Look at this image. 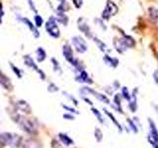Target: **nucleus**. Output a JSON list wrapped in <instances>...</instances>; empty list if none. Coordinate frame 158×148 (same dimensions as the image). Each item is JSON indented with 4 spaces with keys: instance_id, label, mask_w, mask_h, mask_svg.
Returning <instances> with one entry per match:
<instances>
[{
    "instance_id": "f257e3e1",
    "label": "nucleus",
    "mask_w": 158,
    "mask_h": 148,
    "mask_svg": "<svg viewBox=\"0 0 158 148\" xmlns=\"http://www.w3.org/2000/svg\"><path fill=\"white\" fill-rule=\"evenodd\" d=\"M13 120L16 121L18 125H20V127L22 128L24 131H26L29 134H37L38 132V128L36 126V125L31 121L28 120L26 117H23L22 116H20L19 113H16V116L13 117Z\"/></svg>"
},
{
    "instance_id": "f03ea898",
    "label": "nucleus",
    "mask_w": 158,
    "mask_h": 148,
    "mask_svg": "<svg viewBox=\"0 0 158 148\" xmlns=\"http://www.w3.org/2000/svg\"><path fill=\"white\" fill-rule=\"evenodd\" d=\"M22 138L18 136L17 134H13V133H1L0 134V143L4 145H10V146H19L21 144Z\"/></svg>"
},
{
    "instance_id": "7ed1b4c3",
    "label": "nucleus",
    "mask_w": 158,
    "mask_h": 148,
    "mask_svg": "<svg viewBox=\"0 0 158 148\" xmlns=\"http://www.w3.org/2000/svg\"><path fill=\"white\" fill-rule=\"evenodd\" d=\"M118 13V6L114 3L112 0H108L104 11L102 12V19L109 20L112 16H115Z\"/></svg>"
},
{
    "instance_id": "20e7f679",
    "label": "nucleus",
    "mask_w": 158,
    "mask_h": 148,
    "mask_svg": "<svg viewBox=\"0 0 158 148\" xmlns=\"http://www.w3.org/2000/svg\"><path fill=\"white\" fill-rule=\"evenodd\" d=\"M46 30L48 33L49 36H52L54 39H57L60 35V32H59V28L56 24V21L53 18H51L47 22L46 24Z\"/></svg>"
},
{
    "instance_id": "39448f33",
    "label": "nucleus",
    "mask_w": 158,
    "mask_h": 148,
    "mask_svg": "<svg viewBox=\"0 0 158 148\" xmlns=\"http://www.w3.org/2000/svg\"><path fill=\"white\" fill-rule=\"evenodd\" d=\"M71 42H72V44L74 48L76 49V51L79 52V53H83L87 51V43L85 42V39L83 38L79 37V36H76V37H73L71 39Z\"/></svg>"
},
{
    "instance_id": "423d86ee",
    "label": "nucleus",
    "mask_w": 158,
    "mask_h": 148,
    "mask_svg": "<svg viewBox=\"0 0 158 148\" xmlns=\"http://www.w3.org/2000/svg\"><path fill=\"white\" fill-rule=\"evenodd\" d=\"M78 28H79V30H80V31L83 34H85L88 38H92V34H91L90 27H89V25L87 24L86 20L84 19V18L78 19Z\"/></svg>"
},
{
    "instance_id": "0eeeda50",
    "label": "nucleus",
    "mask_w": 158,
    "mask_h": 148,
    "mask_svg": "<svg viewBox=\"0 0 158 148\" xmlns=\"http://www.w3.org/2000/svg\"><path fill=\"white\" fill-rule=\"evenodd\" d=\"M24 60H25V63H26V65H28L29 67H31V68H33L34 70H36L40 75H41V78L43 79H44V73L41 70V69H39V67L37 66V64L34 62V60H33V58L30 56H26L24 57Z\"/></svg>"
},
{
    "instance_id": "6e6552de",
    "label": "nucleus",
    "mask_w": 158,
    "mask_h": 148,
    "mask_svg": "<svg viewBox=\"0 0 158 148\" xmlns=\"http://www.w3.org/2000/svg\"><path fill=\"white\" fill-rule=\"evenodd\" d=\"M15 112H21L22 113H31V108H30L27 102L19 101L15 104Z\"/></svg>"
},
{
    "instance_id": "1a4fd4ad",
    "label": "nucleus",
    "mask_w": 158,
    "mask_h": 148,
    "mask_svg": "<svg viewBox=\"0 0 158 148\" xmlns=\"http://www.w3.org/2000/svg\"><path fill=\"white\" fill-rule=\"evenodd\" d=\"M114 46H115L116 49L118 51V53H123L127 51V47L125 44V43L123 42L122 39H115V41H114Z\"/></svg>"
},
{
    "instance_id": "9d476101",
    "label": "nucleus",
    "mask_w": 158,
    "mask_h": 148,
    "mask_svg": "<svg viewBox=\"0 0 158 148\" xmlns=\"http://www.w3.org/2000/svg\"><path fill=\"white\" fill-rule=\"evenodd\" d=\"M80 73H79V75L76 76V81L78 82H81V83H92V81L90 80V77H89L88 73L84 70H81L79 71Z\"/></svg>"
},
{
    "instance_id": "9b49d317",
    "label": "nucleus",
    "mask_w": 158,
    "mask_h": 148,
    "mask_svg": "<svg viewBox=\"0 0 158 148\" xmlns=\"http://www.w3.org/2000/svg\"><path fill=\"white\" fill-rule=\"evenodd\" d=\"M148 123H149V134L152 136V137H154L155 139L158 141V130H157V127L155 125V123L154 121H153L151 118H148Z\"/></svg>"
},
{
    "instance_id": "f8f14e48",
    "label": "nucleus",
    "mask_w": 158,
    "mask_h": 148,
    "mask_svg": "<svg viewBox=\"0 0 158 148\" xmlns=\"http://www.w3.org/2000/svg\"><path fill=\"white\" fill-rule=\"evenodd\" d=\"M104 59V62H105L108 66H111V67H117L118 64V60L115 57H111L108 54H105V56L103 57Z\"/></svg>"
},
{
    "instance_id": "ddd939ff",
    "label": "nucleus",
    "mask_w": 158,
    "mask_h": 148,
    "mask_svg": "<svg viewBox=\"0 0 158 148\" xmlns=\"http://www.w3.org/2000/svg\"><path fill=\"white\" fill-rule=\"evenodd\" d=\"M21 20H22V22L25 24V25H26V26L30 29V30H31V31H32V33L35 35V37H36V38H38L39 36H40V34H39V32H38V30H37V28L36 27H35L34 26V25L32 24V22L31 21H30V20L29 19H27V18H21Z\"/></svg>"
},
{
    "instance_id": "4468645a",
    "label": "nucleus",
    "mask_w": 158,
    "mask_h": 148,
    "mask_svg": "<svg viewBox=\"0 0 158 148\" xmlns=\"http://www.w3.org/2000/svg\"><path fill=\"white\" fill-rule=\"evenodd\" d=\"M136 90H133V93L131 95V99L130 100V104H128V108L131 109L132 113H135L137 109V104H136V95H135Z\"/></svg>"
},
{
    "instance_id": "2eb2a0df",
    "label": "nucleus",
    "mask_w": 158,
    "mask_h": 148,
    "mask_svg": "<svg viewBox=\"0 0 158 148\" xmlns=\"http://www.w3.org/2000/svg\"><path fill=\"white\" fill-rule=\"evenodd\" d=\"M0 84L6 89L11 88V83H10L9 78H7L6 76H5L1 70H0Z\"/></svg>"
},
{
    "instance_id": "dca6fc26",
    "label": "nucleus",
    "mask_w": 158,
    "mask_h": 148,
    "mask_svg": "<svg viewBox=\"0 0 158 148\" xmlns=\"http://www.w3.org/2000/svg\"><path fill=\"white\" fill-rule=\"evenodd\" d=\"M58 137H59V139H60V141L65 145H72L74 143V141L67 134H65V133H59Z\"/></svg>"
},
{
    "instance_id": "f3484780",
    "label": "nucleus",
    "mask_w": 158,
    "mask_h": 148,
    "mask_svg": "<svg viewBox=\"0 0 158 148\" xmlns=\"http://www.w3.org/2000/svg\"><path fill=\"white\" fill-rule=\"evenodd\" d=\"M148 14H149V17L151 19L152 22H157L158 21V10L155 7H149L148 9Z\"/></svg>"
},
{
    "instance_id": "a211bd4d",
    "label": "nucleus",
    "mask_w": 158,
    "mask_h": 148,
    "mask_svg": "<svg viewBox=\"0 0 158 148\" xmlns=\"http://www.w3.org/2000/svg\"><path fill=\"white\" fill-rule=\"evenodd\" d=\"M104 112H105V113H106V115L109 117H110V120L114 122V123H115V125L118 127V131H122L123 130V127H122V125H120V122H118V121H117V118L115 117H114L113 115H112V113H110V112H109V111H107V110H105V109H104Z\"/></svg>"
},
{
    "instance_id": "6ab92c4d",
    "label": "nucleus",
    "mask_w": 158,
    "mask_h": 148,
    "mask_svg": "<svg viewBox=\"0 0 158 148\" xmlns=\"http://www.w3.org/2000/svg\"><path fill=\"white\" fill-rule=\"evenodd\" d=\"M122 39H123V42L125 43V44L127 47V48L128 47H135V39H133L131 37H130V36H123V38H122Z\"/></svg>"
},
{
    "instance_id": "aec40b11",
    "label": "nucleus",
    "mask_w": 158,
    "mask_h": 148,
    "mask_svg": "<svg viewBox=\"0 0 158 148\" xmlns=\"http://www.w3.org/2000/svg\"><path fill=\"white\" fill-rule=\"evenodd\" d=\"M36 53H37V58H38L39 62H42V61L44 60V59H46L47 53H46V51H44V49L43 47H39L37 49Z\"/></svg>"
},
{
    "instance_id": "412c9836",
    "label": "nucleus",
    "mask_w": 158,
    "mask_h": 148,
    "mask_svg": "<svg viewBox=\"0 0 158 148\" xmlns=\"http://www.w3.org/2000/svg\"><path fill=\"white\" fill-rule=\"evenodd\" d=\"M24 148H41V145L35 140H26L23 143Z\"/></svg>"
},
{
    "instance_id": "4be33fe9",
    "label": "nucleus",
    "mask_w": 158,
    "mask_h": 148,
    "mask_svg": "<svg viewBox=\"0 0 158 148\" xmlns=\"http://www.w3.org/2000/svg\"><path fill=\"white\" fill-rule=\"evenodd\" d=\"M94 42L96 43V44H97V47L100 48V51H108V47H107V44L105 43H103L100 39H98V38H94Z\"/></svg>"
},
{
    "instance_id": "5701e85b",
    "label": "nucleus",
    "mask_w": 158,
    "mask_h": 148,
    "mask_svg": "<svg viewBox=\"0 0 158 148\" xmlns=\"http://www.w3.org/2000/svg\"><path fill=\"white\" fill-rule=\"evenodd\" d=\"M56 20H57V22L61 23V24H63V25H66L67 22H68V19H67V17L65 16V15L63 14V12H59V13L57 14Z\"/></svg>"
},
{
    "instance_id": "b1692460",
    "label": "nucleus",
    "mask_w": 158,
    "mask_h": 148,
    "mask_svg": "<svg viewBox=\"0 0 158 148\" xmlns=\"http://www.w3.org/2000/svg\"><path fill=\"white\" fill-rule=\"evenodd\" d=\"M114 102H115L116 106H117V111L123 113V110H122V106H121V95H118V94H117V95L115 96V98H114Z\"/></svg>"
},
{
    "instance_id": "393cba45",
    "label": "nucleus",
    "mask_w": 158,
    "mask_h": 148,
    "mask_svg": "<svg viewBox=\"0 0 158 148\" xmlns=\"http://www.w3.org/2000/svg\"><path fill=\"white\" fill-rule=\"evenodd\" d=\"M80 92L83 93L84 95H88V94H89V95H94V96H95L96 93H97V92L94 91L93 89L89 88V87H83L81 90H80Z\"/></svg>"
},
{
    "instance_id": "a878e982",
    "label": "nucleus",
    "mask_w": 158,
    "mask_h": 148,
    "mask_svg": "<svg viewBox=\"0 0 158 148\" xmlns=\"http://www.w3.org/2000/svg\"><path fill=\"white\" fill-rule=\"evenodd\" d=\"M95 97L98 99V100H100L101 102L105 103V104H110V100H109V98L105 95H103V94H100V93H96Z\"/></svg>"
},
{
    "instance_id": "bb28decb",
    "label": "nucleus",
    "mask_w": 158,
    "mask_h": 148,
    "mask_svg": "<svg viewBox=\"0 0 158 148\" xmlns=\"http://www.w3.org/2000/svg\"><path fill=\"white\" fill-rule=\"evenodd\" d=\"M122 95H123V97L125 98L127 101H130L131 99V93L128 92L127 87H123L122 88Z\"/></svg>"
},
{
    "instance_id": "cd10ccee",
    "label": "nucleus",
    "mask_w": 158,
    "mask_h": 148,
    "mask_svg": "<svg viewBox=\"0 0 158 148\" xmlns=\"http://www.w3.org/2000/svg\"><path fill=\"white\" fill-rule=\"evenodd\" d=\"M94 133H95V138L97 142H101L102 139H103V133H102V130H100V128L96 127L95 128V131H94Z\"/></svg>"
},
{
    "instance_id": "c85d7f7f",
    "label": "nucleus",
    "mask_w": 158,
    "mask_h": 148,
    "mask_svg": "<svg viewBox=\"0 0 158 148\" xmlns=\"http://www.w3.org/2000/svg\"><path fill=\"white\" fill-rule=\"evenodd\" d=\"M91 111H92V113L95 115V117L98 118V121H100L101 123H104V120H103V117H102V115H101V113L99 112L97 109H95V108H92L91 109Z\"/></svg>"
},
{
    "instance_id": "c756f323",
    "label": "nucleus",
    "mask_w": 158,
    "mask_h": 148,
    "mask_svg": "<svg viewBox=\"0 0 158 148\" xmlns=\"http://www.w3.org/2000/svg\"><path fill=\"white\" fill-rule=\"evenodd\" d=\"M147 139H148V142H149L150 144L152 145V147H153V148H158V141L155 139L154 137H152L150 134H148Z\"/></svg>"
},
{
    "instance_id": "7c9ffc66",
    "label": "nucleus",
    "mask_w": 158,
    "mask_h": 148,
    "mask_svg": "<svg viewBox=\"0 0 158 148\" xmlns=\"http://www.w3.org/2000/svg\"><path fill=\"white\" fill-rule=\"evenodd\" d=\"M127 121L128 125H130V127L131 128V130L135 132V133H137L138 132V128H137V125H136V123L135 122V121L127 120Z\"/></svg>"
},
{
    "instance_id": "2f4dec72",
    "label": "nucleus",
    "mask_w": 158,
    "mask_h": 148,
    "mask_svg": "<svg viewBox=\"0 0 158 148\" xmlns=\"http://www.w3.org/2000/svg\"><path fill=\"white\" fill-rule=\"evenodd\" d=\"M44 23L43 18L40 16V15H36L35 16V24H36V27H41Z\"/></svg>"
},
{
    "instance_id": "473e14b6",
    "label": "nucleus",
    "mask_w": 158,
    "mask_h": 148,
    "mask_svg": "<svg viewBox=\"0 0 158 148\" xmlns=\"http://www.w3.org/2000/svg\"><path fill=\"white\" fill-rule=\"evenodd\" d=\"M48 90L49 92H56V91H58V87H57L56 85H54L53 83H51V84L48 85Z\"/></svg>"
},
{
    "instance_id": "72a5a7b5",
    "label": "nucleus",
    "mask_w": 158,
    "mask_h": 148,
    "mask_svg": "<svg viewBox=\"0 0 158 148\" xmlns=\"http://www.w3.org/2000/svg\"><path fill=\"white\" fill-rule=\"evenodd\" d=\"M72 2L74 4V6H75L77 9H79L81 6H82V3H83V0H72Z\"/></svg>"
},
{
    "instance_id": "f704fd0d",
    "label": "nucleus",
    "mask_w": 158,
    "mask_h": 148,
    "mask_svg": "<svg viewBox=\"0 0 158 148\" xmlns=\"http://www.w3.org/2000/svg\"><path fill=\"white\" fill-rule=\"evenodd\" d=\"M52 63H53V66H54V70L56 71H61V69H60V67H59V64H58V62L54 58H52Z\"/></svg>"
},
{
    "instance_id": "c9c22d12",
    "label": "nucleus",
    "mask_w": 158,
    "mask_h": 148,
    "mask_svg": "<svg viewBox=\"0 0 158 148\" xmlns=\"http://www.w3.org/2000/svg\"><path fill=\"white\" fill-rule=\"evenodd\" d=\"M63 94H64V96H66L68 99H70V100L74 103V105H75V106H77V105H78V102H77V100H76L75 98L72 97V96H70V95H69V94H67V93H65V92H63Z\"/></svg>"
},
{
    "instance_id": "e433bc0d",
    "label": "nucleus",
    "mask_w": 158,
    "mask_h": 148,
    "mask_svg": "<svg viewBox=\"0 0 158 148\" xmlns=\"http://www.w3.org/2000/svg\"><path fill=\"white\" fill-rule=\"evenodd\" d=\"M11 67H12V69L14 70V72H15V74H17V76L19 77V78H21L22 77V74H21V72H20V70L17 68V67H15L13 64H11Z\"/></svg>"
},
{
    "instance_id": "4c0bfd02",
    "label": "nucleus",
    "mask_w": 158,
    "mask_h": 148,
    "mask_svg": "<svg viewBox=\"0 0 158 148\" xmlns=\"http://www.w3.org/2000/svg\"><path fill=\"white\" fill-rule=\"evenodd\" d=\"M62 107L65 109V110H67L68 112H70V113H78V112L76 110H74V109L72 108H69L68 106H65V105H62Z\"/></svg>"
},
{
    "instance_id": "58836bf2",
    "label": "nucleus",
    "mask_w": 158,
    "mask_h": 148,
    "mask_svg": "<svg viewBox=\"0 0 158 148\" xmlns=\"http://www.w3.org/2000/svg\"><path fill=\"white\" fill-rule=\"evenodd\" d=\"M63 117L66 118V120H69V121H73L74 120V117L71 116V115H68V113H64L63 115Z\"/></svg>"
},
{
    "instance_id": "ea45409f",
    "label": "nucleus",
    "mask_w": 158,
    "mask_h": 148,
    "mask_svg": "<svg viewBox=\"0 0 158 148\" xmlns=\"http://www.w3.org/2000/svg\"><path fill=\"white\" fill-rule=\"evenodd\" d=\"M153 79H154L156 84H158V70H155L153 72Z\"/></svg>"
},
{
    "instance_id": "a19ab883",
    "label": "nucleus",
    "mask_w": 158,
    "mask_h": 148,
    "mask_svg": "<svg viewBox=\"0 0 158 148\" xmlns=\"http://www.w3.org/2000/svg\"><path fill=\"white\" fill-rule=\"evenodd\" d=\"M29 3H30V6H31V9H33V10H35V11H36V8H35L34 4L32 2V0H29Z\"/></svg>"
},
{
    "instance_id": "79ce46f5",
    "label": "nucleus",
    "mask_w": 158,
    "mask_h": 148,
    "mask_svg": "<svg viewBox=\"0 0 158 148\" xmlns=\"http://www.w3.org/2000/svg\"><path fill=\"white\" fill-rule=\"evenodd\" d=\"M84 100H85L86 102H87V104H89V105H93V103H92V101H90V100H88L87 98H84Z\"/></svg>"
},
{
    "instance_id": "37998d69",
    "label": "nucleus",
    "mask_w": 158,
    "mask_h": 148,
    "mask_svg": "<svg viewBox=\"0 0 158 148\" xmlns=\"http://www.w3.org/2000/svg\"><path fill=\"white\" fill-rule=\"evenodd\" d=\"M58 1H64V0H58Z\"/></svg>"
}]
</instances>
